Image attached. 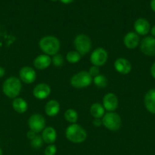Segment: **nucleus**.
Masks as SVG:
<instances>
[{
  "instance_id": "obj_13",
  "label": "nucleus",
  "mask_w": 155,
  "mask_h": 155,
  "mask_svg": "<svg viewBox=\"0 0 155 155\" xmlns=\"http://www.w3.org/2000/svg\"><path fill=\"white\" fill-rule=\"evenodd\" d=\"M134 28H135V33L138 35H141V36L147 35L150 30L148 21L143 18H138L135 21V24H134Z\"/></svg>"
},
{
  "instance_id": "obj_7",
  "label": "nucleus",
  "mask_w": 155,
  "mask_h": 155,
  "mask_svg": "<svg viewBox=\"0 0 155 155\" xmlns=\"http://www.w3.org/2000/svg\"><path fill=\"white\" fill-rule=\"evenodd\" d=\"M28 125L30 130L38 133L43 130L46 127V121L43 117L39 114H34L30 117L28 120Z\"/></svg>"
},
{
  "instance_id": "obj_27",
  "label": "nucleus",
  "mask_w": 155,
  "mask_h": 155,
  "mask_svg": "<svg viewBox=\"0 0 155 155\" xmlns=\"http://www.w3.org/2000/svg\"><path fill=\"white\" fill-rule=\"evenodd\" d=\"M56 151H57V149H56V145H48V146L46 148L45 151H44V154L45 155H56Z\"/></svg>"
},
{
  "instance_id": "obj_24",
  "label": "nucleus",
  "mask_w": 155,
  "mask_h": 155,
  "mask_svg": "<svg viewBox=\"0 0 155 155\" xmlns=\"http://www.w3.org/2000/svg\"><path fill=\"white\" fill-rule=\"evenodd\" d=\"M81 55L77 51H71L67 53L66 60L71 64L78 63L81 60Z\"/></svg>"
},
{
  "instance_id": "obj_31",
  "label": "nucleus",
  "mask_w": 155,
  "mask_h": 155,
  "mask_svg": "<svg viewBox=\"0 0 155 155\" xmlns=\"http://www.w3.org/2000/svg\"><path fill=\"white\" fill-rule=\"evenodd\" d=\"M150 74H151L152 77L155 79V62L152 64L151 68H150Z\"/></svg>"
},
{
  "instance_id": "obj_1",
  "label": "nucleus",
  "mask_w": 155,
  "mask_h": 155,
  "mask_svg": "<svg viewBox=\"0 0 155 155\" xmlns=\"http://www.w3.org/2000/svg\"><path fill=\"white\" fill-rule=\"evenodd\" d=\"M39 47L47 55H55L59 51L60 42L55 36H46L40 40Z\"/></svg>"
},
{
  "instance_id": "obj_35",
  "label": "nucleus",
  "mask_w": 155,
  "mask_h": 155,
  "mask_svg": "<svg viewBox=\"0 0 155 155\" xmlns=\"http://www.w3.org/2000/svg\"><path fill=\"white\" fill-rule=\"evenodd\" d=\"M150 33H151L152 36L155 38V25L153 26V27L151 28V30H150Z\"/></svg>"
},
{
  "instance_id": "obj_5",
  "label": "nucleus",
  "mask_w": 155,
  "mask_h": 155,
  "mask_svg": "<svg viewBox=\"0 0 155 155\" xmlns=\"http://www.w3.org/2000/svg\"><path fill=\"white\" fill-rule=\"evenodd\" d=\"M103 125L111 131H116L121 127L122 120L119 115L114 112H109L104 114L102 119Z\"/></svg>"
},
{
  "instance_id": "obj_33",
  "label": "nucleus",
  "mask_w": 155,
  "mask_h": 155,
  "mask_svg": "<svg viewBox=\"0 0 155 155\" xmlns=\"http://www.w3.org/2000/svg\"><path fill=\"white\" fill-rule=\"evenodd\" d=\"M5 69L3 68H2V67H0V78H1V77H2L3 76L5 75Z\"/></svg>"
},
{
  "instance_id": "obj_17",
  "label": "nucleus",
  "mask_w": 155,
  "mask_h": 155,
  "mask_svg": "<svg viewBox=\"0 0 155 155\" xmlns=\"http://www.w3.org/2000/svg\"><path fill=\"white\" fill-rule=\"evenodd\" d=\"M52 63V59L47 54L38 55L33 61V66L38 70H44L49 68Z\"/></svg>"
},
{
  "instance_id": "obj_26",
  "label": "nucleus",
  "mask_w": 155,
  "mask_h": 155,
  "mask_svg": "<svg viewBox=\"0 0 155 155\" xmlns=\"http://www.w3.org/2000/svg\"><path fill=\"white\" fill-rule=\"evenodd\" d=\"M52 62H53L55 67H56V68H61L64 64V58L62 54H59L57 53L56 54L53 55V59H52Z\"/></svg>"
},
{
  "instance_id": "obj_9",
  "label": "nucleus",
  "mask_w": 155,
  "mask_h": 155,
  "mask_svg": "<svg viewBox=\"0 0 155 155\" xmlns=\"http://www.w3.org/2000/svg\"><path fill=\"white\" fill-rule=\"evenodd\" d=\"M141 51L147 56H155V38L146 36L141 42Z\"/></svg>"
},
{
  "instance_id": "obj_22",
  "label": "nucleus",
  "mask_w": 155,
  "mask_h": 155,
  "mask_svg": "<svg viewBox=\"0 0 155 155\" xmlns=\"http://www.w3.org/2000/svg\"><path fill=\"white\" fill-rule=\"evenodd\" d=\"M64 117H65V119L68 122L73 124L77 122L78 115V113L76 112V110H74V109L69 108L65 112V114H64Z\"/></svg>"
},
{
  "instance_id": "obj_25",
  "label": "nucleus",
  "mask_w": 155,
  "mask_h": 155,
  "mask_svg": "<svg viewBox=\"0 0 155 155\" xmlns=\"http://www.w3.org/2000/svg\"><path fill=\"white\" fill-rule=\"evenodd\" d=\"M30 141H31L30 142V145L34 149H38V148H40L43 145V142L42 136H38V135H36V136L33 139H32Z\"/></svg>"
},
{
  "instance_id": "obj_8",
  "label": "nucleus",
  "mask_w": 155,
  "mask_h": 155,
  "mask_svg": "<svg viewBox=\"0 0 155 155\" xmlns=\"http://www.w3.org/2000/svg\"><path fill=\"white\" fill-rule=\"evenodd\" d=\"M108 59V53L103 48H97L91 55V62L94 66H103Z\"/></svg>"
},
{
  "instance_id": "obj_14",
  "label": "nucleus",
  "mask_w": 155,
  "mask_h": 155,
  "mask_svg": "<svg viewBox=\"0 0 155 155\" xmlns=\"http://www.w3.org/2000/svg\"><path fill=\"white\" fill-rule=\"evenodd\" d=\"M114 68L115 71L121 74H128L132 71V64L126 58H119L115 60L114 63Z\"/></svg>"
},
{
  "instance_id": "obj_16",
  "label": "nucleus",
  "mask_w": 155,
  "mask_h": 155,
  "mask_svg": "<svg viewBox=\"0 0 155 155\" xmlns=\"http://www.w3.org/2000/svg\"><path fill=\"white\" fill-rule=\"evenodd\" d=\"M144 105L150 113L155 114V89L147 91L144 96Z\"/></svg>"
},
{
  "instance_id": "obj_6",
  "label": "nucleus",
  "mask_w": 155,
  "mask_h": 155,
  "mask_svg": "<svg viewBox=\"0 0 155 155\" xmlns=\"http://www.w3.org/2000/svg\"><path fill=\"white\" fill-rule=\"evenodd\" d=\"M74 45L76 48V51L81 55H85L91 50V40L87 35L79 34L74 38Z\"/></svg>"
},
{
  "instance_id": "obj_19",
  "label": "nucleus",
  "mask_w": 155,
  "mask_h": 155,
  "mask_svg": "<svg viewBox=\"0 0 155 155\" xmlns=\"http://www.w3.org/2000/svg\"><path fill=\"white\" fill-rule=\"evenodd\" d=\"M59 110L60 105L56 100H50L45 105V112L49 117L56 116L59 114Z\"/></svg>"
},
{
  "instance_id": "obj_29",
  "label": "nucleus",
  "mask_w": 155,
  "mask_h": 155,
  "mask_svg": "<svg viewBox=\"0 0 155 155\" xmlns=\"http://www.w3.org/2000/svg\"><path fill=\"white\" fill-rule=\"evenodd\" d=\"M102 124H103V123H102L101 120L100 119H94V121H93V125H94V127H100Z\"/></svg>"
},
{
  "instance_id": "obj_20",
  "label": "nucleus",
  "mask_w": 155,
  "mask_h": 155,
  "mask_svg": "<svg viewBox=\"0 0 155 155\" xmlns=\"http://www.w3.org/2000/svg\"><path fill=\"white\" fill-rule=\"evenodd\" d=\"M12 107L14 110L18 114H23L27 111L28 104L27 101L21 98H15L12 102Z\"/></svg>"
},
{
  "instance_id": "obj_21",
  "label": "nucleus",
  "mask_w": 155,
  "mask_h": 155,
  "mask_svg": "<svg viewBox=\"0 0 155 155\" xmlns=\"http://www.w3.org/2000/svg\"><path fill=\"white\" fill-rule=\"evenodd\" d=\"M105 109L103 106L100 103H94L90 108V113L94 119H100L104 116Z\"/></svg>"
},
{
  "instance_id": "obj_23",
  "label": "nucleus",
  "mask_w": 155,
  "mask_h": 155,
  "mask_svg": "<svg viewBox=\"0 0 155 155\" xmlns=\"http://www.w3.org/2000/svg\"><path fill=\"white\" fill-rule=\"evenodd\" d=\"M93 82L99 88H105L107 86L108 83L106 77L104 75H101V74H99L97 77H94Z\"/></svg>"
},
{
  "instance_id": "obj_12",
  "label": "nucleus",
  "mask_w": 155,
  "mask_h": 155,
  "mask_svg": "<svg viewBox=\"0 0 155 155\" xmlns=\"http://www.w3.org/2000/svg\"><path fill=\"white\" fill-rule=\"evenodd\" d=\"M51 92V89L46 83H39L34 87L33 90V95L38 99H45Z\"/></svg>"
},
{
  "instance_id": "obj_15",
  "label": "nucleus",
  "mask_w": 155,
  "mask_h": 155,
  "mask_svg": "<svg viewBox=\"0 0 155 155\" xmlns=\"http://www.w3.org/2000/svg\"><path fill=\"white\" fill-rule=\"evenodd\" d=\"M140 42V39L138 35L136 33L134 32H129L125 36L123 42L124 45H126V48L129 49H134L137 48Z\"/></svg>"
},
{
  "instance_id": "obj_30",
  "label": "nucleus",
  "mask_w": 155,
  "mask_h": 155,
  "mask_svg": "<svg viewBox=\"0 0 155 155\" xmlns=\"http://www.w3.org/2000/svg\"><path fill=\"white\" fill-rule=\"evenodd\" d=\"M36 133H34V132H33V131H31V130H30V131L28 132V133H27V138H28L29 139H30V140H31L32 139H33V138L35 137V136H36Z\"/></svg>"
},
{
  "instance_id": "obj_18",
  "label": "nucleus",
  "mask_w": 155,
  "mask_h": 155,
  "mask_svg": "<svg viewBox=\"0 0 155 155\" xmlns=\"http://www.w3.org/2000/svg\"><path fill=\"white\" fill-rule=\"evenodd\" d=\"M57 138V133L56 130L51 127H47L43 130L42 139L44 142L47 144H53Z\"/></svg>"
},
{
  "instance_id": "obj_3",
  "label": "nucleus",
  "mask_w": 155,
  "mask_h": 155,
  "mask_svg": "<svg viewBox=\"0 0 155 155\" xmlns=\"http://www.w3.org/2000/svg\"><path fill=\"white\" fill-rule=\"evenodd\" d=\"M22 85L21 80L15 77H11L4 82L2 91L5 95L11 98H15L21 92Z\"/></svg>"
},
{
  "instance_id": "obj_36",
  "label": "nucleus",
  "mask_w": 155,
  "mask_h": 155,
  "mask_svg": "<svg viewBox=\"0 0 155 155\" xmlns=\"http://www.w3.org/2000/svg\"><path fill=\"white\" fill-rule=\"evenodd\" d=\"M0 155H2V151L1 148H0Z\"/></svg>"
},
{
  "instance_id": "obj_4",
  "label": "nucleus",
  "mask_w": 155,
  "mask_h": 155,
  "mask_svg": "<svg viewBox=\"0 0 155 155\" xmlns=\"http://www.w3.org/2000/svg\"><path fill=\"white\" fill-rule=\"evenodd\" d=\"M93 82V78L88 71H80L71 78V85L77 89H81L89 86Z\"/></svg>"
},
{
  "instance_id": "obj_2",
  "label": "nucleus",
  "mask_w": 155,
  "mask_h": 155,
  "mask_svg": "<svg viewBox=\"0 0 155 155\" xmlns=\"http://www.w3.org/2000/svg\"><path fill=\"white\" fill-rule=\"evenodd\" d=\"M65 136L68 140L73 143H81L87 139V133L81 126L73 124L67 127Z\"/></svg>"
},
{
  "instance_id": "obj_10",
  "label": "nucleus",
  "mask_w": 155,
  "mask_h": 155,
  "mask_svg": "<svg viewBox=\"0 0 155 155\" xmlns=\"http://www.w3.org/2000/svg\"><path fill=\"white\" fill-rule=\"evenodd\" d=\"M119 104L118 98L113 93H107L103 98V106L104 109L109 112H112L117 108Z\"/></svg>"
},
{
  "instance_id": "obj_37",
  "label": "nucleus",
  "mask_w": 155,
  "mask_h": 155,
  "mask_svg": "<svg viewBox=\"0 0 155 155\" xmlns=\"http://www.w3.org/2000/svg\"><path fill=\"white\" fill-rule=\"evenodd\" d=\"M51 1H52V2H57L58 0H51Z\"/></svg>"
},
{
  "instance_id": "obj_28",
  "label": "nucleus",
  "mask_w": 155,
  "mask_h": 155,
  "mask_svg": "<svg viewBox=\"0 0 155 155\" xmlns=\"http://www.w3.org/2000/svg\"><path fill=\"white\" fill-rule=\"evenodd\" d=\"M88 73H89L90 75L92 77V78L97 77L100 74V70H99V68L97 66H92L90 68L89 71H88Z\"/></svg>"
},
{
  "instance_id": "obj_32",
  "label": "nucleus",
  "mask_w": 155,
  "mask_h": 155,
  "mask_svg": "<svg viewBox=\"0 0 155 155\" xmlns=\"http://www.w3.org/2000/svg\"><path fill=\"white\" fill-rule=\"evenodd\" d=\"M150 8L155 12V0H151L150 1Z\"/></svg>"
},
{
  "instance_id": "obj_11",
  "label": "nucleus",
  "mask_w": 155,
  "mask_h": 155,
  "mask_svg": "<svg viewBox=\"0 0 155 155\" xmlns=\"http://www.w3.org/2000/svg\"><path fill=\"white\" fill-rule=\"evenodd\" d=\"M20 79L22 80L24 83L27 84H30L33 83L36 80V74L34 70L30 67H24L21 69L19 72Z\"/></svg>"
},
{
  "instance_id": "obj_34",
  "label": "nucleus",
  "mask_w": 155,
  "mask_h": 155,
  "mask_svg": "<svg viewBox=\"0 0 155 155\" xmlns=\"http://www.w3.org/2000/svg\"><path fill=\"white\" fill-rule=\"evenodd\" d=\"M61 2H62L63 4H70L72 2H74V0H60Z\"/></svg>"
}]
</instances>
